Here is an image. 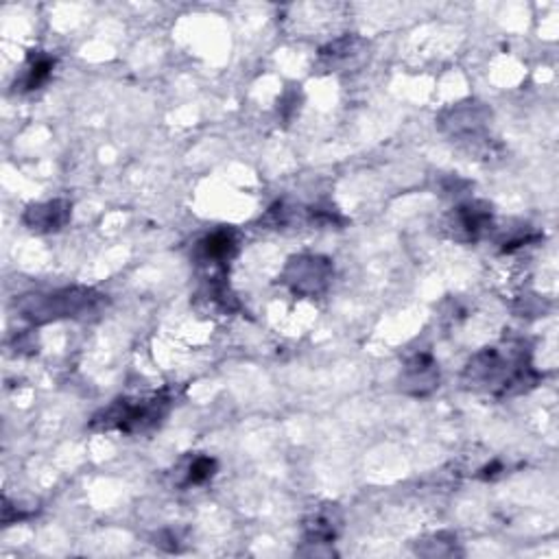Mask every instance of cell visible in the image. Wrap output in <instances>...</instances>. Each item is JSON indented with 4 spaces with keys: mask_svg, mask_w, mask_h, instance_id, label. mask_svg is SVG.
Here are the masks:
<instances>
[{
    "mask_svg": "<svg viewBox=\"0 0 559 559\" xmlns=\"http://www.w3.org/2000/svg\"><path fill=\"white\" fill-rule=\"evenodd\" d=\"M101 295L85 289H66L51 295H31L20 304L24 317L34 322H49L60 317H77L83 313L94 311L99 306Z\"/></svg>",
    "mask_w": 559,
    "mask_h": 559,
    "instance_id": "6da1fadb",
    "label": "cell"
},
{
    "mask_svg": "<svg viewBox=\"0 0 559 559\" xmlns=\"http://www.w3.org/2000/svg\"><path fill=\"white\" fill-rule=\"evenodd\" d=\"M167 411V400L162 398H153V400H142V402H130V400H119L111 404L108 411L101 415V422L105 429H119L125 433H134V430H142L147 426L156 424L158 418H162Z\"/></svg>",
    "mask_w": 559,
    "mask_h": 559,
    "instance_id": "7a4b0ae2",
    "label": "cell"
},
{
    "mask_svg": "<svg viewBox=\"0 0 559 559\" xmlns=\"http://www.w3.org/2000/svg\"><path fill=\"white\" fill-rule=\"evenodd\" d=\"M330 263L326 258H315V255H302V258L291 260L286 269V282L297 293H317L328 284L330 278Z\"/></svg>",
    "mask_w": 559,
    "mask_h": 559,
    "instance_id": "3957f363",
    "label": "cell"
},
{
    "mask_svg": "<svg viewBox=\"0 0 559 559\" xmlns=\"http://www.w3.org/2000/svg\"><path fill=\"white\" fill-rule=\"evenodd\" d=\"M71 217V204L68 201H49L26 210L24 223L31 230L37 232H57L66 226Z\"/></svg>",
    "mask_w": 559,
    "mask_h": 559,
    "instance_id": "277c9868",
    "label": "cell"
},
{
    "mask_svg": "<svg viewBox=\"0 0 559 559\" xmlns=\"http://www.w3.org/2000/svg\"><path fill=\"white\" fill-rule=\"evenodd\" d=\"M489 223H492V217H489L487 210H481V207L477 206H466L455 212L452 227H455L457 232H466L467 241H470V238L475 241V238H478L487 230Z\"/></svg>",
    "mask_w": 559,
    "mask_h": 559,
    "instance_id": "5b68a950",
    "label": "cell"
},
{
    "mask_svg": "<svg viewBox=\"0 0 559 559\" xmlns=\"http://www.w3.org/2000/svg\"><path fill=\"white\" fill-rule=\"evenodd\" d=\"M201 249V258L212 260V263H221V260H227L236 249V243H234L232 234L227 232H217L212 236H207L204 243L199 245Z\"/></svg>",
    "mask_w": 559,
    "mask_h": 559,
    "instance_id": "8992f818",
    "label": "cell"
},
{
    "mask_svg": "<svg viewBox=\"0 0 559 559\" xmlns=\"http://www.w3.org/2000/svg\"><path fill=\"white\" fill-rule=\"evenodd\" d=\"M51 71H53L51 57H37V60L31 62L29 71L24 72V79H23L24 90H34L37 88V85L44 83L46 79L51 77Z\"/></svg>",
    "mask_w": 559,
    "mask_h": 559,
    "instance_id": "52a82bcc",
    "label": "cell"
},
{
    "mask_svg": "<svg viewBox=\"0 0 559 559\" xmlns=\"http://www.w3.org/2000/svg\"><path fill=\"white\" fill-rule=\"evenodd\" d=\"M215 470H217L215 459H210V457H197V459L188 466V478H186V483L199 486V483H204L210 477H215Z\"/></svg>",
    "mask_w": 559,
    "mask_h": 559,
    "instance_id": "ba28073f",
    "label": "cell"
}]
</instances>
